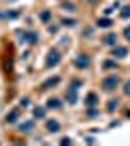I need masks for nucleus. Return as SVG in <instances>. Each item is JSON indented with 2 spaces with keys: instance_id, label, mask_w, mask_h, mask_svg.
Masks as SVG:
<instances>
[{
  "instance_id": "17",
  "label": "nucleus",
  "mask_w": 130,
  "mask_h": 146,
  "mask_svg": "<svg viewBox=\"0 0 130 146\" xmlns=\"http://www.w3.org/2000/svg\"><path fill=\"white\" fill-rule=\"evenodd\" d=\"M122 94H124L126 98H130V80H126V82L122 84Z\"/></svg>"
},
{
  "instance_id": "21",
  "label": "nucleus",
  "mask_w": 130,
  "mask_h": 146,
  "mask_svg": "<svg viewBox=\"0 0 130 146\" xmlns=\"http://www.w3.org/2000/svg\"><path fill=\"white\" fill-rule=\"evenodd\" d=\"M56 29H58V27H56L54 23H49V31H51V33H56Z\"/></svg>"
},
{
  "instance_id": "12",
  "label": "nucleus",
  "mask_w": 130,
  "mask_h": 146,
  "mask_svg": "<svg viewBox=\"0 0 130 146\" xmlns=\"http://www.w3.org/2000/svg\"><path fill=\"white\" fill-rule=\"evenodd\" d=\"M16 121H18V109H12V111L6 115V123H8V125H14Z\"/></svg>"
},
{
  "instance_id": "20",
  "label": "nucleus",
  "mask_w": 130,
  "mask_h": 146,
  "mask_svg": "<svg viewBox=\"0 0 130 146\" xmlns=\"http://www.w3.org/2000/svg\"><path fill=\"white\" fill-rule=\"evenodd\" d=\"M122 35H124V39H126V41H130V25H126V27H124Z\"/></svg>"
},
{
  "instance_id": "10",
  "label": "nucleus",
  "mask_w": 130,
  "mask_h": 146,
  "mask_svg": "<svg viewBox=\"0 0 130 146\" xmlns=\"http://www.w3.org/2000/svg\"><path fill=\"white\" fill-rule=\"evenodd\" d=\"M103 43L107 47H115L117 45V33H107L105 37H103Z\"/></svg>"
},
{
  "instance_id": "22",
  "label": "nucleus",
  "mask_w": 130,
  "mask_h": 146,
  "mask_svg": "<svg viewBox=\"0 0 130 146\" xmlns=\"http://www.w3.org/2000/svg\"><path fill=\"white\" fill-rule=\"evenodd\" d=\"M66 12H74V4H64Z\"/></svg>"
},
{
  "instance_id": "6",
  "label": "nucleus",
  "mask_w": 130,
  "mask_h": 146,
  "mask_svg": "<svg viewBox=\"0 0 130 146\" xmlns=\"http://www.w3.org/2000/svg\"><path fill=\"white\" fill-rule=\"evenodd\" d=\"M58 62H60V53H58L56 49H51V51L47 53V68L56 66Z\"/></svg>"
},
{
  "instance_id": "23",
  "label": "nucleus",
  "mask_w": 130,
  "mask_h": 146,
  "mask_svg": "<svg viewBox=\"0 0 130 146\" xmlns=\"http://www.w3.org/2000/svg\"><path fill=\"white\" fill-rule=\"evenodd\" d=\"M27 101H29V100H27V98H23V100L20 101V105H22V107H27Z\"/></svg>"
},
{
  "instance_id": "16",
  "label": "nucleus",
  "mask_w": 130,
  "mask_h": 146,
  "mask_svg": "<svg viewBox=\"0 0 130 146\" xmlns=\"http://www.w3.org/2000/svg\"><path fill=\"white\" fill-rule=\"evenodd\" d=\"M60 23H62L64 27H74V25H76V20H72V18H64Z\"/></svg>"
},
{
  "instance_id": "1",
  "label": "nucleus",
  "mask_w": 130,
  "mask_h": 146,
  "mask_svg": "<svg viewBox=\"0 0 130 146\" xmlns=\"http://www.w3.org/2000/svg\"><path fill=\"white\" fill-rule=\"evenodd\" d=\"M119 86H120V78L117 74H109L107 78H103V82H101V90L105 94H113Z\"/></svg>"
},
{
  "instance_id": "13",
  "label": "nucleus",
  "mask_w": 130,
  "mask_h": 146,
  "mask_svg": "<svg viewBox=\"0 0 130 146\" xmlns=\"http://www.w3.org/2000/svg\"><path fill=\"white\" fill-rule=\"evenodd\" d=\"M60 82V78L58 76H54V78H49L47 82H43V90H49V86H56Z\"/></svg>"
},
{
  "instance_id": "8",
  "label": "nucleus",
  "mask_w": 130,
  "mask_h": 146,
  "mask_svg": "<svg viewBox=\"0 0 130 146\" xmlns=\"http://www.w3.org/2000/svg\"><path fill=\"white\" fill-rule=\"evenodd\" d=\"M111 55H113V58H124V56L128 55V49L126 47H113V51H111Z\"/></svg>"
},
{
  "instance_id": "9",
  "label": "nucleus",
  "mask_w": 130,
  "mask_h": 146,
  "mask_svg": "<svg viewBox=\"0 0 130 146\" xmlns=\"http://www.w3.org/2000/svg\"><path fill=\"white\" fill-rule=\"evenodd\" d=\"M97 103H99V96H97V94H93V92L87 94V98H86V105H87V107H95Z\"/></svg>"
},
{
  "instance_id": "18",
  "label": "nucleus",
  "mask_w": 130,
  "mask_h": 146,
  "mask_svg": "<svg viewBox=\"0 0 130 146\" xmlns=\"http://www.w3.org/2000/svg\"><path fill=\"white\" fill-rule=\"evenodd\" d=\"M99 27H111V20H107V18H103V20H99L97 22Z\"/></svg>"
},
{
  "instance_id": "3",
  "label": "nucleus",
  "mask_w": 130,
  "mask_h": 146,
  "mask_svg": "<svg viewBox=\"0 0 130 146\" xmlns=\"http://www.w3.org/2000/svg\"><path fill=\"white\" fill-rule=\"evenodd\" d=\"M18 35H20L22 43H31V45H35V43L39 41V35L35 33L33 29H23V31H18Z\"/></svg>"
},
{
  "instance_id": "4",
  "label": "nucleus",
  "mask_w": 130,
  "mask_h": 146,
  "mask_svg": "<svg viewBox=\"0 0 130 146\" xmlns=\"http://www.w3.org/2000/svg\"><path fill=\"white\" fill-rule=\"evenodd\" d=\"M89 64H91V58H89V55H78L76 58H74V66L78 68V70H87L89 68Z\"/></svg>"
},
{
  "instance_id": "2",
  "label": "nucleus",
  "mask_w": 130,
  "mask_h": 146,
  "mask_svg": "<svg viewBox=\"0 0 130 146\" xmlns=\"http://www.w3.org/2000/svg\"><path fill=\"white\" fill-rule=\"evenodd\" d=\"M78 86H82V80L76 78V80H72V84L66 90V101L70 105H76V101H78Z\"/></svg>"
},
{
  "instance_id": "11",
  "label": "nucleus",
  "mask_w": 130,
  "mask_h": 146,
  "mask_svg": "<svg viewBox=\"0 0 130 146\" xmlns=\"http://www.w3.org/2000/svg\"><path fill=\"white\" fill-rule=\"evenodd\" d=\"M119 107H120V101H119V100H109V101H107V111H109V113L117 111Z\"/></svg>"
},
{
  "instance_id": "7",
  "label": "nucleus",
  "mask_w": 130,
  "mask_h": 146,
  "mask_svg": "<svg viewBox=\"0 0 130 146\" xmlns=\"http://www.w3.org/2000/svg\"><path fill=\"white\" fill-rule=\"evenodd\" d=\"M45 107H47V109H54V111H58V109H62V101L58 100V98H49Z\"/></svg>"
},
{
  "instance_id": "5",
  "label": "nucleus",
  "mask_w": 130,
  "mask_h": 146,
  "mask_svg": "<svg viewBox=\"0 0 130 146\" xmlns=\"http://www.w3.org/2000/svg\"><path fill=\"white\" fill-rule=\"evenodd\" d=\"M45 129H47V133H51V135H56L60 129H62V125L58 119H45Z\"/></svg>"
},
{
  "instance_id": "14",
  "label": "nucleus",
  "mask_w": 130,
  "mask_h": 146,
  "mask_svg": "<svg viewBox=\"0 0 130 146\" xmlns=\"http://www.w3.org/2000/svg\"><path fill=\"white\" fill-rule=\"evenodd\" d=\"M45 113H47V107H35L33 109V115L37 119H45Z\"/></svg>"
},
{
  "instance_id": "15",
  "label": "nucleus",
  "mask_w": 130,
  "mask_h": 146,
  "mask_svg": "<svg viewBox=\"0 0 130 146\" xmlns=\"http://www.w3.org/2000/svg\"><path fill=\"white\" fill-rule=\"evenodd\" d=\"M31 129H33V121H27V123L20 125V131H23V133H29Z\"/></svg>"
},
{
  "instance_id": "24",
  "label": "nucleus",
  "mask_w": 130,
  "mask_h": 146,
  "mask_svg": "<svg viewBox=\"0 0 130 146\" xmlns=\"http://www.w3.org/2000/svg\"><path fill=\"white\" fill-rule=\"evenodd\" d=\"M49 16H51L49 12H43V14H41V20H49Z\"/></svg>"
},
{
  "instance_id": "25",
  "label": "nucleus",
  "mask_w": 130,
  "mask_h": 146,
  "mask_svg": "<svg viewBox=\"0 0 130 146\" xmlns=\"http://www.w3.org/2000/svg\"><path fill=\"white\" fill-rule=\"evenodd\" d=\"M2 18H4V14H0V20H2Z\"/></svg>"
},
{
  "instance_id": "19",
  "label": "nucleus",
  "mask_w": 130,
  "mask_h": 146,
  "mask_svg": "<svg viewBox=\"0 0 130 146\" xmlns=\"http://www.w3.org/2000/svg\"><path fill=\"white\" fill-rule=\"evenodd\" d=\"M128 16H130V6H124V8H122V12H120V18H124V20H126Z\"/></svg>"
}]
</instances>
